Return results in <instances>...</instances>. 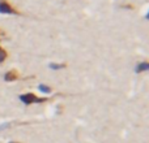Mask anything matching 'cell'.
Instances as JSON below:
<instances>
[{"instance_id": "cell-4", "label": "cell", "mask_w": 149, "mask_h": 143, "mask_svg": "<svg viewBox=\"0 0 149 143\" xmlns=\"http://www.w3.org/2000/svg\"><path fill=\"white\" fill-rule=\"evenodd\" d=\"M148 70H149V63L148 61L137 63L136 68H135V72H136V73H143V72H148Z\"/></svg>"}, {"instance_id": "cell-1", "label": "cell", "mask_w": 149, "mask_h": 143, "mask_svg": "<svg viewBox=\"0 0 149 143\" xmlns=\"http://www.w3.org/2000/svg\"><path fill=\"white\" fill-rule=\"evenodd\" d=\"M20 100L24 103L25 105H31V104H36V103H45L49 100V98L43 96H37L36 94H33V92H25V94H21L20 95Z\"/></svg>"}, {"instance_id": "cell-7", "label": "cell", "mask_w": 149, "mask_h": 143, "mask_svg": "<svg viewBox=\"0 0 149 143\" xmlns=\"http://www.w3.org/2000/svg\"><path fill=\"white\" fill-rule=\"evenodd\" d=\"M7 57H8V52L3 47H0V64H3L7 60Z\"/></svg>"}, {"instance_id": "cell-3", "label": "cell", "mask_w": 149, "mask_h": 143, "mask_svg": "<svg viewBox=\"0 0 149 143\" xmlns=\"http://www.w3.org/2000/svg\"><path fill=\"white\" fill-rule=\"evenodd\" d=\"M20 78V73L16 69H10L4 74V81L5 82H15Z\"/></svg>"}, {"instance_id": "cell-8", "label": "cell", "mask_w": 149, "mask_h": 143, "mask_svg": "<svg viewBox=\"0 0 149 143\" xmlns=\"http://www.w3.org/2000/svg\"><path fill=\"white\" fill-rule=\"evenodd\" d=\"M4 35H5V33L1 30V29H0V39H1V38H4Z\"/></svg>"}, {"instance_id": "cell-5", "label": "cell", "mask_w": 149, "mask_h": 143, "mask_svg": "<svg viewBox=\"0 0 149 143\" xmlns=\"http://www.w3.org/2000/svg\"><path fill=\"white\" fill-rule=\"evenodd\" d=\"M38 90L42 92V94H51L52 92V89L50 86H47V85H39Z\"/></svg>"}, {"instance_id": "cell-6", "label": "cell", "mask_w": 149, "mask_h": 143, "mask_svg": "<svg viewBox=\"0 0 149 143\" xmlns=\"http://www.w3.org/2000/svg\"><path fill=\"white\" fill-rule=\"evenodd\" d=\"M65 67H67V64H55V63H50V64H49V68H50V69H64V68Z\"/></svg>"}, {"instance_id": "cell-9", "label": "cell", "mask_w": 149, "mask_h": 143, "mask_svg": "<svg viewBox=\"0 0 149 143\" xmlns=\"http://www.w3.org/2000/svg\"><path fill=\"white\" fill-rule=\"evenodd\" d=\"M8 143H20V142H16V141H10V142H8Z\"/></svg>"}, {"instance_id": "cell-2", "label": "cell", "mask_w": 149, "mask_h": 143, "mask_svg": "<svg viewBox=\"0 0 149 143\" xmlns=\"http://www.w3.org/2000/svg\"><path fill=\"white\" fill-rule=\"evenodd\" d=\"M0 14H16L20 16L21 12L16 9L8 0H0Z\"/></svg>"}]
</instances>
